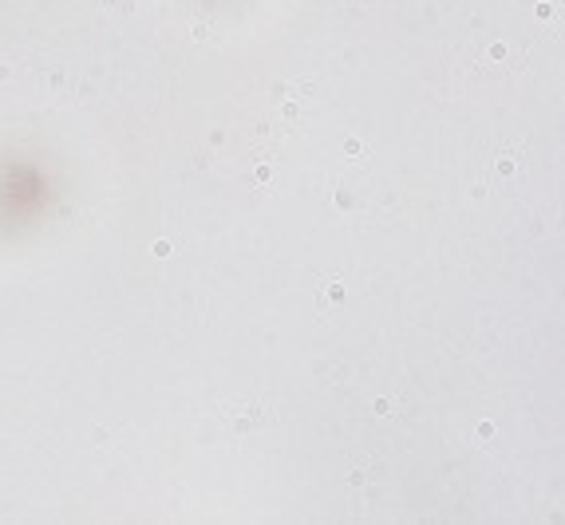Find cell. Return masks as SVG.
Segmentation results:
<instances>
[{"label": "cell", "mask_w": 565, "mask_h": 525, "mask_svg": "<svg viewBox=\"0 0 565 525\" xmlns=\"http://www.w3.org/2000/svg\"><path fill=\"white\" fill-rule=\"evenodd\" d=\"M257 423H261V407H245V415L233 419V435H253Z\"/></svg>", "instance_id": "1"}, {"label": "cell", "mask_w": 565, "mask_h": 525, "mask_svg": "<svg viewBox=\"0 0 565 525\" xmlns=\"http://www.w3.org/2000/svg\"><path fill=\"white\" fill-rule=\"evenodd\" d=\"M340 300H344V285H336V281H332V285L324 289V304H340Z\"/></svg>", "instance_id": "2"}, {"label": "cell", "mask_w": 565, "mask_h": 525, "mask_svg": "<svg viewBox=\"0 0 565 525\" xmlns=\"http://www.w3.org/2000/svg\"><path fill=\"white\" fill-rule=\"evenodd\" d=\"M344 154L348 158H364V143L360 139H344Z\"/></svg>", "instance_id": "3"}, {"label": "cell", "mask_w": 565, "mask_h": 525, "mask_svg": "<svg viewBox=\"0 0 565 525\" xmlns=\"http://www.w3.org/2000/svg\"><path fill=\"white\" fill-rule=\"evenodd\" d=\"M486 56H490L494 63H502V59H510V48H506V44H490V52H486Z\"/></svg>", "instance_id": "4"}, {"label": "cell", "mask_w": 565, "mask_h": 525, "mask_svg": "<svg viewBox=\"0 0 565 525\" xmlns=\"http://www.w3.org/2000/svg\"><path fill=\"white\" fill-rule=\"evenodd\" d=\"M494 170H498V178H514V174H518V166H514V158H502V162H498Z\"/></svg>", "instance_id": "5"}, {"label": "cell", "mask_w": 565, "mask_h": 525, "mask_svg": "<svg viewBox=\"0 0 565 525\" xmlns=\"http://www.w3.org/2000/svg\"><path fill=\"white\" fill-rule=\"evenodd\" d=\"M194 40H198V44H202V40H210V24H206V20H198V24H194Z\"/></svg>", "instance_id": "6"}, {"label": "cell", "mask_w": 565, "mask_h": 525, "mask_svg": "<svg viewBox=\"0 0 565 525\" xmlns=\"http://www.w3.org/2000/svg\"><path fill=\"white\" fill-rule=\"evenodd\" d=\"M253 178H257V182H261V186H269V178H273V170H269V166H265V162H261V166H257V170H253Z\"/></svg>", "instance_id": "7"}, {"label": "cell", "mask_w": 565, "mask_h": 525, "mask_svg": "<svg viewBox=\"0 0 565 525\" xmlns=\"http://www.w3.org/2000/svg\"><path fill=\"white\" fill-rule=\"evenodd\" d=\"M170 253H174V249H170V241H155V257H162V261H166Z\"/></svg>", "instance_id": "8"}, {"label": "cell", "mask_w": 565, "mask_h": 525, "mask_svg": "<svg viewBox=\"0 0 565 525\" xmlns=\"http://www.w3.org/2000/svg\"><path fill=\"white\" fill-rule=\"evenodd\" d=\"M534 12H537V20H549V16H553V4H545V0H541V4H537Z\"/></svg>", "instance_id": "9"}, {"label": "cell", "mask_w": 565, "mask_h": 525, "mask_svg": "<svg viewBox=\"0 0 565 525\" xmlns=\"http://www.w3.org/2000/svg\"><path fill=\"white\" fill-rule=\"evenodd\" d=\"M336 205H340V209H352L356 202H352V194H344V190H340V194H336Z\"/></svg>", "instance_id": "10"}, {"label": "cell", "mask_w": 565, "mask_h": 525, "mask_svg": "<svg viewBox=\"0 0 565 525\" xmlns=\"http://www.w3.org/2000/svg\"><path fill=\"white\" fill-rule=\"evenodd\" d=\"M478 438H482V442L494 438V423H478Z\"/></svg>", "instance_id": "11"}, {"label": "cell", "mask_w": 565, "mask_h": 525, "mask_svg": "<svg viewBox=\"0 0 565 525\" xmlns=\"http://www.w3.org/2000/svg\"><path fill=\"white\" fill-rule=\"evenodd\" d=\"M376 415H391V399H376Z\"/></svg>", "instance_id": "12"}, {"label": "cell", "mask_w": 565, "mask_h": 525, "mask_svg": "<svg viewBox=\"0 0 565 525\" xmlns=\"http://www.w3.org/2000/svg\"><path fill=\"white\" fill-rule=\"evenodd\" d=\"M4 79H8V67H4V63H0V83H4Z\"/></svg>", "instance_id": "13"}]
</instances>
